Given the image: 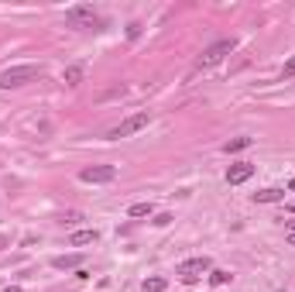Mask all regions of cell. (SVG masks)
<instances>
[{
	"instance_id": "9a60e30c",
	"label": "cell",
	"mask_w": 295,
	"mask_h": 292,
	"mask_svg": "<svg viewBox=\"0 0 295 292\" xmlns=\"http://www.w3.org/2000/svg\"><path fill=\"white\" fill-rule=\"evenodd\" d=\"M230 279H234V275H230V271H223V268H213V271H209V282H213V285H227Z\"/></svg>"
},
{
	"instance_id": "d6986e66",
	"label": "cell",
	"mask_w": 295,
	"mask_h": 292,
	"mask_svg": "<svg viewBox=\"0 0 295 292\" xmlns=\"http://www.w3.org/2000/svg\"><path fill=\"white\" fill-rule=\"evenodd\" d=\"M4 292H21V285H7V289H4Z\"/></svg>"
},
{
	"instance_id": "e0dca14e",
	"label": "cell",
	"mask_w": 295,
	"mask_h": 292,
	"mask_svg": "<svg viewBox=\"0 0 295 292\" xmlns=\"http://www.w3.org/2000/svg\"><path fill=\"white\" fill-rule=\"evenodd\" d=\"M172 224V213H158L155 217V227H168Z\"/></svg>"
},
{
	"instance_id": "ba28073f",
	"label": "cell",
	"mask_w": 295,
	"mask_h": 292,
	"mask_svg": "<svg viewBox=\"0 0 295 292\" xmlns=\"http://www.w3.org/2000/svg\"><path fill=\"white\" fill-rule=\"evenodd\" d=\"M82 76H86V66H82V62H72V66H66V72H62V83H66V86H79Z\"/></svg>"
},
{
	"instance_id": "6da1fadb",
	"label": "cell",
	"mask_w": 295,
	"mask_h": 292,
	"mask_svg": "<svg viewBox=\"0 0 295 292\" xmlns=\"http://www.w3.org/2000/svg\"><path fill=\"white\" fill-rule=\"evenodd\" d=\"M38 76H41V66H11L0 72V90H17V86H24Z\"/></svg>"
},
{
	"instance_id": "8992f818",
	"label": "cell",
	"mask_w": 295,
	"mask_h": 292,
	"mask_svg": "<svg viewBox=\"0 0 295 292\" xmlns=\"http://www.w3.org/2000/svg\"><path fill=\"white\" fill-rule=\"evenodd\" d=\"M82 182H114L117 179V169L114 165H90V169L79 172Z\"/></svg>"
},
{
	"instance_id": "44dd1931",
	"label": "cell",
	"mask_w": 295,
	"mask_h": 292,
	"mask_svg": "<svg viewBox=\"0 0 295 292\" xmlns=\"http://www.w3.org/2000/svg\"><path fill=\"white\" fill-rule=\"evenodd\" d=\"M288 189H292V192H295V179H292V182H288Z\"/></svg>"
},
{
	"instance_id": "ffe728a7",
	"label": "cell",
	"mask_w": 295,
	"mask_h": 292,
	"mask_svg": "<svg viewBox=\"0 0 295 292\" xmlns=\"http://www.w3.org/2000/svg\"><path fill=\"white\" fill-rule=\"evenodd\" d=\"M288 244H292V247H295V234H288Z\"/></svg>"
},
{
	"instance_id": "5bb4252c",
	"label": "cell",
	"mask_w": 295,
	"mask_h": 292,
	"mask_svg": "<svg viewBox=\"0 0 295 292\" xmlns=\"http://www.w3.org/2000/svg\"><path fill=\"white\" fill-rule=\"evenodd\" d=\"M127 213H131V217H151V213H155V203H134Z\"/></svg>"
},
{
	"instance_id": "7a4b0ae2",
	"label": "cell",
	"mask_w": 295,
	"mask_h": 292,
	"mask_svg": "<svg viewBox=\"0 0 295 292\" xmlns=\"http://www.w3.org/2000/svg\"><path fill=\"white\" fill-rule=\"evenodd\" d=\"M66 24H72V28H103L100 14L93 11L90 4H79V7H69V11H66Z\"/></svg>"
},
{
	"instance_id": "9c48e42d",
	"label": "cell",
	"mask_w": 295,
	"mask_h": 292,
	"mask_svg": "<svg viewBox=\"0 0 295 292\" xmlns=\"http://www.w3.org/2000/svg\"><path fill=\"white\" fill-rule=\"evenodd\" d=\"M79 265H82V255H58V258H52V268H58V271L79 268Z\"/></svg>"
},
{
	"instance_id": "ac0fdd59",
	"label": "cell",
	"mask_w": 295,
	"mask_h": 292,
	"mask_svg": "<svg viewBox=\"0 0 295 292\" xmlns=\"http://www.w3.org/2000/svg\"><path fill=\"white\" fill-rule=\"evenodd\" d=\"M137 34H141V24H127V38H131V42H134Z\"/></svg>"
},
{
	"instance_id": "7c38bea8",
	"label": "cell",
	"mask_w": 295,
	"mask_h": 292,
	"mask_svg": "<svg viewBox=\"0 0 295 292\" xmlns=\"http://www.w3.org/2000/svg\"><path fill=\"white\" fill-rule=\"evenodd\" d=\"M250 145H254V138H234V141H227V145H223V151H227V155H234V151H247Z\"/></svg>"
},
{
	"instance_id": "5b68a950",
	"label": "cell",
	"mask_w": 295,
	"mask_h": 292,
	"mask_svg": "<svg viewBox=\"0 0 295 292\" xmlns=\"http://www.w3.org/2000/svg\"><path fill=\"white\" fill-rule=\"evenodd\" d=\"M234 48H237V42H234V38H220L216 45H209V48L203 52V59H199V66H216V62H220L223 55H230Z\"/></svg>"
},
{
	"instance_id": "52a82bcc",
	"label": "cell",
	"mask_w": 295,
	"mask_h": 292,
	"mask_svg": "<svg viewBox=\"0 0 295 292\" xmlns=\"http://www.w3.org/2000/svg\"><path fill=\"white\" fill-rule=\"evenodd\" d=\"M250 176H254V165H250V162H240V165H230L227 182L230 186H240V182H247Z\"/></svg>"
},
{
	"instance_id": "2e32d148",
	"label": "cell",
	"mask_w": 295,
	"mask_h": 292,
	"mask_svg": "<svg viewBox=\"0 0 295 292\" xmlns=\"http://www.w3.org/2000/svg\"><path fill=\"white\" fill-rule=\"evenodd\" d=\"M282 76H285V79H292V76H295V55L288 59V62H285V69H282Z\"/></svg>"
},
{
	"instance_id": "3957f363",
	"label": "cell",
	"mask_w": 295,
	"mask_h": 292,
	"mask_svg": "<svg viewBox=\"0 0 295 292\" xmlns=\"http://www.w3.org/2000/svg\"><path fill=\"white\" fill-rule=\"evenodd\" d=\"M213 268V265H209V258H189V261H182L179 268H175V275H179L182 282H189V285H193V282H199V275H203V271H209Z\"/></svg>"
},
{
	"instance_id": "8fae6325",
	"label": "cell",
	"mask_w": 295,
	"mask_h": 292,
	"mask_svg": "<svg viewBox=\"0 0 295 292\" xmlns=\"http://www.w3.org/2000/svg\"><path fill=\"white\" fill-rule=\"evenodd\" d=\"M282 200H285L282 189H261V192H254V203H282Z\"/></svg>"
},
{
	"instance_id": "4fadbf2b",
	"label": "cell",
	"mask_w": 295,
	"mask_h": 292,
	"mask_svg": "<svg viewBox=\"0 0 295 292\" xmlns=\"http://www.w3.org/2000/svg\"><path fill=\"white\" fill-rule=\"evenodd\" d=\"M165 289H168V279H161V275L144 279V292H165Z\"/></svg>"
},
{
	"instance_id": "30bf717a",
	"label": "cell",
	"mask_w": 295,
	"mask_h": 292,
	"mask_svg": "<svg viewBox=\"0 0 295 292\" xmlns=\"http://www.w3.org/2000/svg\"><path fill=\"white\" fill-rule=\"evenodd\" d=\"M96 237H100L96 230H76V234L69 237V244H72V247H82V244H93Z\"/></svg>"
},
{
	"instance_id": "277c9868",
	"label": "cell",
	"mask_w": 295,
	"mask_h": 292,
	"mask_svg": "<svg viewBox=\"0 0 295 292\" xmlns=\"http://www.w3.org/2000/svg\"><path fill=\"white\" fill-rule=\"evenodd\" d=\"M148 113H134V117H127V121H120L117 127H110V134L107 138H114V141H120V138H131V134H137L141 127H148Z\"/></svg>"
},
{
	"instance_id": "7402d4cb",
	"label": "cell",
	"mask_w": 295,
	"mask_h": 292,
	"mask_svg": "<svg viewBox=\"0 0 295 292\" xmlns=\"http://www.w3.org/2000/svg\"><path fill=\"white\" fill-rule=\"evenodd\" d=\"M288 213H295V203H292V206H288Z\"/></svg>"
}]
</instances>
